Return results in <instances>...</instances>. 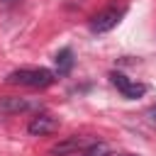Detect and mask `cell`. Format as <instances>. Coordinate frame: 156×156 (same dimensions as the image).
Listing matches in <instances>:
<instances>
[{
  "label": "cell",
  "mask_w": 156,
  "mask_h": 156,
  "mask_svg": "<svg viewBox=\"0 0 156 156\" xmlns=\"http://www.w3.org/2000/svg\"><path fill=\"white\" fill-rule=\"evenodd\" d=\"M54 80L56 76L49 68H17L7 76V83L24 85V88H49Z\"/></svg>",
  "instance_id": "1"
},
{
  "label": "cell",
  "mask_w": 156,
  "mask_h": 156,
  "mask_svg": "<svg viewBox=\"0 0 156 156\" xmlns=\"http://www.w3.org/2000/svg\"><path fill=\"white\" fill-rule=\"evenodd\" d=\"M122 15H124V10H119V7H107V10L98 12V15L90 20V29H93V32H98V34L110 32V29H115V27H117V22L122 20Z\"/></svg>",
  "instance_id": "2"
},
{
  "label": "cell",
  "mask_w": 156,
  "mask_h": 156,
  "mask_svg": "<svg viewBox=\"0 0 156 156\" xmlns=\"http://www.w3.org/2000/svg\"><path fill=\"white\" fill-rule=\"evenodd\" d=\"M110 80H112V85L124 95V98H129V100H134V98H141L144 93H146V85L144 83H136V80H132V78H127V76H122V73H110Z\"/></svg>",
  "instance_id": "3"
},
{
  "label": "cell",
  "mask_w": 156,
  "mask_h": 156,
  "mask_svg": "<svg viewBox=\"0 0 156 156\" xmlns=\"http://www.w3.org/2000/svg\"><path fill=\"white\" fill-rule=\"evenodd\" d=\"M58 129V119L49 112H39L32 117V122L27 124V132L32 136H46V134H54Z\"/></svg>",
  "instance_id": "4"
},
{
  "label": "cell",
  "mask_w": 156,
  "mask_h": 156,
  "mask_svg": "<svg viewBox=\"0 0 156 156\" xmlns=\"http://www.w3.org/2000/svg\"><path fill=\"white\" fill-rule=\"evenodd\" d=\"M90 144L83 139V136H68V139H63V141H58L56 146H51V156H78V154H83L85 149H88Z\"/></svg>",
  "instance_id": "5"
},
{
  "label": "cell",
  "mask_w": 156,
  "mask_h": 156,
  "mask_svg": "<svg viewBox=\"0 0 156 156\" xmlns=\"http://www.w3.org/2000/svg\"><path fill=\"white\" fill-rule=\"evenodd\" d=\"M32 102L24 100V98H0V110L7 112V115H15V112H24L29 110Z\"/></svg>",
  "instance_id": "6"
},
{
  "label": "cell",
  "mask_w": 156,
  "mask_h": 156,
  "mask_svg": "<svg viewBox=\"0 0 156 156\" xmlns=\"http://www.w3.org/2000/svg\"><path fill=\"white\" fill-rule=\"evenodd\" d=\"M56 71H58V76H66L71 68H73V51L66 46V49H61L58 54H56Z\"/></svg>",
  "instance_id": "7"
},
{
  "label": "cell",
  "mask_w": 156,
  "mask_h": 156,
  "mask_svg": "<svg viewBox=\"0 0 156 156\" xmlns=\"http://www.w3.org/2000/svg\"><path fill=\"white\" fill-rule=\"evenodd\" d=\"M110 154V149H107V144H102V141H95V144H90L80 156H107Z\"/></svg>",
  "instance_id": "8"
},
{
  "label": "cell",
  "mask_w": 156,
  "mask_h": 156,
  "mask_svg": "<svg viewBox=\"0 0 156 156\" xmlns=\"http://www.w3.org/2000/svg\"><path fill=\"white\" fill-rule=\"evenodd\" d=\"M107 156H139V154H107Z\"/></svg>",
  "instance_id": "9"
},
{
  "label": "cell",
  "mask_w": 156,
  "mask_h": 156,
  "mask_svg": "<svg viewBox=\"0 0 156 156\" xmlns=\"http://www.w3.org/2000/svg\"><path fill=\"white\" fill-rule=\"evenodd\" d=\"M149 115H151V119H156V107H151V110H149Z\"/></svg>",
  "instance_id": "10"
}]
</instances>
